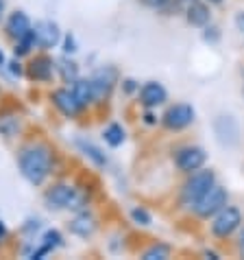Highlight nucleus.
<instances>
[{"label": "nucleus", "instance_id": "1", "mask_svg": "<svg viewBox=\"0 0 244 260\" xmlns=\"http://www.w3.org/2000/svg\"><path fill=\"white\" fill-rule=\"evenodd\" d=\"M20 173L24 175L26 182H31L33 186L44 184V179L50 173V151L44 144H31V147L22 149L20 153Z\"/></svg>", "mask_w": 244, "mask_h": 260}, {"label": "nucleus", "instance_id": "2", "mask_svg": "<svg viewBox=\"0 0 244 260\" xmlns=\"http://www.w3.org/2000/svg\"><path fill=\"white\" fill-rule=\"evenodd\" d=\"M214 184H216V175H214V171H200V169L194 171L192 173V177L183 184L181 204L185 208H194L198 201L212 190Z\"/></svg>", "mask_w": 244, "mask_h": 260}, {"label": "nucleus", "instance_id": "3", "mask_svg": "<svg viewBox=\"0 0 244 260\" xmlns=\"http://www.w3.org/2000/svg\"><path fill=\"white\" fill-rule=\"evenodd\" d=\"M46 204L50 208H68V210H81L88 206V194L68 184H57L46 192Z\"/></svg>", "mask_w": 244, "mask_h": 260}, {"label": "nucleus", "instance_id": "4", "mask_svg": "<svg viewBox=\"0 0 244 260\" xmlns=\"http://www.w3.org/2000/svg\"><path fill=\"white\" fill-rule=\"evenodd\" d=\"M240 225H242V212L233 206H225L220 212L214 214L212 234L218 236V238H227V236H231Z\"/></svg>", "mask_w": 244, "mask_h": 260}, {"label": "nucleus", "instance_id": "5", "mask_svg": "<svg viewBox=\"0 0 244 260\" xmlns=\"http://www.w3.org/2000/svg\"><path fill=\"white\" fill-rule=\"evenodd\" d=\"M227 190L222 188V186H216L214 184L212 186V190L205 194L203 199L198 201V204L192 208L194 210V214L198 216V219H210V216H214L216 212H220L222 208L227 206Z\"/></svg>", "mask_w": 244, "mask_h": 260}, {"label": "nucleus", "instance_id": "6", "mask_svg": "<svg viewBox=\"0 0 244 260\" xmlns=\"http://www.w3.org/2000/svg\"><path fill=\"white\" fill-rule=\"evenodd\" d=\"M192 120H194V107L188 103H177L168 107V112L161 118L164 127L170 129V132H181V129L192 125Z\"/></svg>", "mask_w": 244, "mask_h": 260}, {"label": "nucleus", "instance_id": "7", "mask_svg": "<svg viewBox=\"0 0 244 260\" xmlns=\"http://www.w3.org/2000/svg\"><path fill=\"white\" fill-rule=\"evenodd\" d=\"M205 160H207V153L200 147H185L175 157L179 171H183V173H194L198 169H203Z\"/></svg>", "mask_w": 244, "mask_h": 260}, {"label": "nucleus", "instance_id": "8", "mask_svg": "<svg viewBox=\"0 0 244 260\" xmlns=\"http://www.w3.org/2000/svg\"><path fill=\"white\" fill-rule=\"evenodd\" d=\"M59 38H61L59 26L55 22H50V20H42V22H37L33 26V40H35V46H39V48L57 46Z\"/></svg>", "mask_w": 244, "mask_h": 260}, {"label": "nucleus", "instance_id": "9", "mask_svg": "<svg viewBox=\"0 0 244 260\" xmlns=\"http://www.w3.org/2000/svg\"><path fill=\"white\" fill-rule=\"evenodd\" d=\"M113 83H116V70L103 68L92 77V88H94V101H103L111 94Z\"/></svg>", "mask_w": 244, "mask_h": 260}, {"label": "nucleus", "instance_id": "10", "mask_svg": "<svg viewBox=\"0 0 244 260\" xmlns=\"http://www.w3.org/2000/svg\"><path fill=\"white\" fill-rule=\"evenodd\" d=\"M53 103L57 105V110H59L63 116H68V118H74L76 114L81 112V103L76 101L74 92L72 90H66V88L53 92Z\"/></svg>", "mask_w": 244, "mask_h": 260}, {"label": "nucleus", "instance_id": "11", "mask_svg": "<svg viewBox=\"0 0 244 260\" xmlns=\"http://www.w3.org/2000/svg\"><path fill=\"white\" fill-rule=\"evenodd\" d=\"M166 99H168V92L159 81H148L142 85V90H140V101L144 107H157Z\"/></svg>", "mask_w": 244, "mask_h": 260}, {"label": "nucleus", "instance_id": "12", "mask_svg": "<svg viewBox=\"0 0 244 260\" xmlns=\"http://www.w3.org/2000/svg\"><path fill=\"white\" fill-rule=\"evenodd\" d=\"M7 31H9V35L13 40H22L24 35H28L33 31L31 20H28V16H26V13H22V11L11 13L9 22H7Z\"/></svg>", "mask_w": 244, "mask_h": 260}, {"label": "nucleus", "instance_id": "13", "mask_svg": "<svg viewBox=\"0 0 244 260\" xmlns=\"http://www.w3.org/2000/svg\"><path fill=\"white\" fill-rule=\"evenodd\" d=\"M185 18H188V22L192 26H207L210 24V7H207L205 3H198V0H194V3H190L188 7H185Z\"/></svg>", "mask_w": 244, "mask_h": 260}, {"label": "nucleus", "instance_id": "14", "mask_svg": "<svg viewBox=\"0 0 244 260\" xmlns=\"http://www.w3.org/2000/svg\"><path fill=\"white\" fill-rule=\"evenodd\" d=\"M96 228H98V223H96V219L90 212L76 214L74 219H72V223H70V230H72V234L81 236V238H90L92 234L96 232Z\"/></svg>", "mask_w": 244, "mask_h": 260}, {"label": "nucleus", "instance_id": "15", "mask_svg": "<svg viewBox=\"0 0 244 260\" xmlns=\"http://www.w3.org/2000/svg\"><path fill=\"white\" fill-rule=\"evenodd\" d=\"M53 72H55V63L48 57H37L31 63V77L37 79V81H48L53 77Z\"/></svg>", "mask_w": 244, "mask_h": 260}, {"label": "nucleus", "instance_id": "16", "mask_svg": "<svg viewBox=\"0 0 244 260\" xmlns=\"http://www.w3.org/2000/svg\"><path fill=\"white\" fill-rule=\"evenodd\" d=\"M72 92L76 101L81 103V107H85L88 103L94 101V88H92V79H76L72 83Z\"/></svg>", "mask_w": 244, "mask_h": 260}, {"label": "nucleus", "instance_id": "17", "mask_svg": "<svg viewBox=\"0 0 244 260\" xmlns=\"http://www.w3.org/2000/svg\"><path fill=\"white\" fill-rule=\"evenodd\" d=\"M103 136H105V142L109 144V147H120V144L125 142V129L120 125H116V122L107 127Z\"/></svg>", "mask_w": 244, "mask_h": 260}, {"label": "nucleus", "instance_id": "18", "mask_svg": "<svg viewBox=\"0 0 244 260\" xmlns=\"http://www.w3.org/2000/svg\"><path fill=\"white\" fill-rule=\"evenodd\" d=\"M57 70H59V75H61V79H63L66 83H74L76 79H78V68H76V63H74V61L63 59V61H59Z\"/></svg>", "mask_w": 244, "mask_h": 260}, {"label": "nucleus", "instance_id": "19", "mask_svg": "<svg viewBox=\"0 0 244 260\" xmlns=\"http://www.w3.org/2000/svg\"><path fill=\"white\" fill-rule=\"evenodd\" d=\"M142 258L144 260H166V258H170V247L164 243H157L153 247H148Z\"/></svg>", "mask_w": 244, "mask_h": 260}, {"label": "nucleus", "instance_id": "20", "mask_svg": "<svg viewBox=\"0 0 244 260\" xmlns=\"http://www.w3.org/2000/svg\"><path fill=\"white\" fill-rule=\"evenodd\" d=\"M20 129V122L16 116H3L0 118V134H5V136H16V132Z\"/></svg>", "mask_w": 244, "mask_h": 260}, {"label": "nucleus", "instance_id": "21", "mask_svg": "<svg viewBox=\"0 0 244 260\" xmlns=\"http://www.w3.org/2000/svg\"><path fill=\"white\" fill-rule=\"evenodd\" d=\"M78 147H81L83 151H85V155H88V157H92V160H94L98 166H105L107 164V160H105V155L103 153H100V151L94 147V144H90V142H78Z\"/></svg>", "mask_w": 244, "mask_h": 260}, {"label": "nucleus", "instance_id": "22", "mask_svg": "<svg viewBox=\"0 0 244 260\" xmlns=\"http://www.w3.org/2000/svg\"><path fill=\"white\" fill-rule=\"evenodd\" d=\"M42 245H46L48 249L59 247V245H61V234L57 232V230H50V232L44 234V243H42Z\"/></svg>", "mask_w": 244, "mask_h": 260}, {"label": "nucleus", "instance_id": "23", "mask_svg": "<svg viewBox=\"0 0 244 260\" xmlns=\"http://www.w3.org/2000/svg\"><path fill=\"white\" fill-rule=\"evenodd\" d=\"M131 219L138 223V225H150V214L144 210V208H135L131 212Z\"/></svg>", "mask_w": 244, "mask_h": 260}, {"label": "nucleus", "instance_id": "24", "mask_svg": "<svg viewBox=\"0 0 244 260\" xmlns=\"http://www.w3.org/2000/svg\"><path fill=\"white\" fill-rule=\"evenodd\" d=\"M146 7H153V9H166L168 0H142Z\"/></svg>", "mask_w": 244, "mask_h": 260}, {"label": "nucleus", "instance_id": "25", "mask_svg": "<svg viewBox=\"0 0 244 260\" xmlns=\"http://www.w3.org/2000/svg\"><path fill=\"white\" fill-rule=\"evenodd\" d=\"M74 38H72V35H68V38H66V53H74Z\"/></svg>", "mask_w": 244, "mask_h": 260}, {"label": "nucleus", "instance_id": "26", "mask_svg": "<svg viewBox=\"0 0 244 260\" xmlns=\"http://www.w3.org/2000/svg\"><path fill=\"white\" fill-rule=\"evenodd\" d=\"M235 26H238V31H242V33H244V11L235 16Z\"/></svg>", "mask_w": 244, "mask_h": 260}, {"label": "nucleus", "instance_id": "27", "mask_svg": "<svg viewBox=\"0 0 244 260\" xmlns=\"http://www.w3.org/2000/svg\"><path fill=\"white\" fill-rule=\"evenodd\" d=\"M238 247H240V254L244 256V230L240 232V243H238Z\"/></svg>", "mask_w": 244, "mask_h": 260}, {"label": "nucleus", "instance_id": "28", "mask_svg": "<svg viewBox=\"0 0 244 260\" xmlns=\"http://www.w3.org/2000/svg\"><path fill=\"white\" fill-rule=\"evenodd\" d=\"M5 232H7V230H5V225H3V223H0V241H3V236H5Z\"/></svg>", "mask_w": 244, "mask_h": 260}, {"label": "nucleus", "instance_id": "29", "mask_svg": "<svg viewBox=\"0 0 244 260\" xmlns=\"http://www.w3.org/2000/svg\"><path fill=\"white\" fill-rule=\"evenodd\" d=\"M205 3H210V5H220L222 0H205Z\"/></svg>", "mask_w": 244, "mask_h": 260}, {"label": "nucleus", "instance_id": "30", "mask_svg": "<svg viewBox=\"0 0 244 260\" xmlns=\"http://www.w3.org/2000/svg\"><path fill=\"white\" fill-rule=\"evenodd\" d=\"M3 9H5V3L0 0V18H3Z\"/></svg>", "mask_w": 244, "mask_h": 260}, {"label": "nucleus", "instance_id": "31", "mask_svg": "<svg viewBox=\"0 0 244 260\" xmlns=\"http://www.w3.org/2000/svg\"><path fill=\"white\" fill-rule=\"evenodd\" d=\"M5 61V57H3V53H0V63H3Z\"/></svg>", "mask_w": 244, "mask_h": 260}]
</instances>
